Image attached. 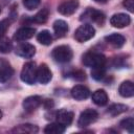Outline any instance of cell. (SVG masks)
<instances>
[{"label": "cell", "mask_w": 134, "mask_h": 134, "mask_svg": "<svg viewBox=\"0 0 134 134\" xmlns=\"http://www.w3.org/2000/svg\"><path fill=\"white\" fill-rule=\"evenodd\" d=\"M37 65L35 62L29 61L26 62L23 65V68L21 70V81L28 85H34L37 81Z\"/></svg>", "instance_id": "cell-1"}, {"label": "cell", "mask_w": 134, "mask_h": 134, "mask_svg": "<svg viewBox=\"0 0 134 134\" xmlns=\"http://www.w3.org/2000/svg\"><path fill=\"white\" fill-rule=\"evenodd\" d=\"M83 64L87 67H91V68H95L98 66H104L106 63V57L100 53V52H96V51H88L86 52L83 58Z\"/></svg>", "instance_id": "cell-2"}, {"label": "cell", "mask_w": 134, "mask_h": 134, "mask_svg": "<svg viewBox=\"0 0 134 134\" xmlns=\"http://www.w3.org/2000/svg\"><path fill=\"white\" fill-rule=\"evenodd\" d=\"M52 59L58 63H68L73 57L72 49L67 45H60L53 48L51 52Z\"/></svg>", "instance_id": "cell-3"}, {"label": "cell", "mask_w": 134, "mask_h": 134, "mask_svg": "<svg viewBox=\"0 0 134 134\" xmlns=\"http://www.w3.org/2000/svg\"><path fill=\"white\" fill-rule=\"evenodd\" d=\"M80 20L81 21H84L86 23H96L98 25H102L104 24L105 22V15L100 12V10H97V9H94V8H91V7H88L80 17Z\"/></svg>", "instance_id": "cell-4"}, {"label": "cell", "mask_w": 134, "mask_h": 134, "mask_svg": "<svg viewBox=\"0 0 134 134\" xmlns=\"http://www.w3.org/2000/svg\"><path fill=\"white\" fill-rule=\"evenodd\" d=\"M95 35V29L94 27L89 24V23H84L83 25H81L74 32V39L80 42V43H84L88 40H90L91 38H93Z\"/></svg>", "instance_id": "cell-5"}, {"label": "cell", "mask_w": 134, "mask_h": 134, "mask_svg": "<svg viewBox=\"0 0 134 134\" xmlns=\"http://www.w3.org/2000/svg\"><path fill=\"white\" fill-rule=\"evenodd\" d=\"M98 117V114L95 110L93 109H86L84 110L80 117H79V120H77V126L80 128H85V127H88L89 125L93 124Z\"/></svg>", "instance_id": "cell-6"}, {"label": "cell", "mask_w": 134, "mask_h": 134, "mask_svg": "<svg viewBox=\"0 0 134 134\" xmlns=\"http://www.w3.org/2000/svg\"><path fill=\"white\" fill-rule=\"evenodd\" d=\"M79 7L77 0H65L58 6V12L64 16H70L76 12Z\"/></svg>", "instance_id": "cell-7"}, {"label": "cell", "mask_w": 134, "mask_h": 134, "mask_svg": "<svg viewBox=\"0 0 134 134\" xmlns=\"http://www.w3.org/2000/svg\"><path fill=\"white\" fill-rule=\"evenodd\" d=\"M15 52L17 55H19L21 58L30 59L36 53V47L29 43H21L16 47Z\"/></svg>", "instance_id": "cell-8"}, {"label": "cell", "mask_w": 134, "mask_h": 134, "mask_svg": "<svg viewBox=\"0 0 134 134\" xmlns=\"http://www.w3.org/2000/svg\"><path fill=\"white\" fill-rule=\"evenodd\" d=\"M131 23V18L129 15L119 13V14H115L110 18V24L113 27H117V28H122L128 26Z\"/></svg>", "instance_id": "cell-9"}, {"label": "cell", "mask_w": 134, "mask_h": 134, "mask_svg": "<svg viewBox=\"0 0 134 134\" xmlns=\"http://www.w3.org/2000/svg\"><path fill=\"white\" fill-rule=\"evenodd\" d=\"M51 77H52V73L46 64H41L37 68V81L40 84H43V85L48 84Z\"/></svg>", "instance_id": "cell-10"}, {"label": "cell", "mask_w": 134, "mask_h": 134, "mask_svg": "<svg viewBox=\"0 0 134 134\" xmlns=\"http://www.w3.org/2000/svg\"><path fill=\"white\" fill-rule=\"evenodd\" d=\"M42 97L39 96V95H31V96H28L26 97L23 103H22V106L24 108L25 111L27 112H31L34 110H36L37 108H39L41 105H42Z\"/></svg>", "instance_id": "cell-11"}, {"label": "cell", "mask_w": 134, "mask_h": 134, "mask_svg": "<svg viewBox=\"0 0 134 134\" xmlns=\"http://www.w3.org/2000/svg\"><path fill=\"white\" fill-rule=\"evenodd\" d=\"M36 34V29L34 27H29V26H24L19 28L15 35H14V39L18 42H22L25 40H28L30 38L34 37V35Z\"/></svg>", "instance_id": "cell-12"}, {"label": "cell", "mask_w": 134, "mask_h": 134, "mask_svg": "<svg viewBox=\"0 0 134 134\" xmlns=\"http://www.w3.org/2000/svg\"><path fill=\"white\" fill-rule=\"evenodd\" d=\"M70 93H71V96L76 100H84L88 98L90 95L89 89L83 85H75L74 87H72Z\"/></svg>", "instance_id": "cell-13"}, {"label": "cell", "mask_w": 134, "mask_h": 134, "mask_svg": "<svg viewBox=\"0 0 134 134\" xmlns=\"http://www.w3.org/2000/svg\"><path fill=\"white\" fill-rule=\"evenodd\" d=\"M55 119L63 126H69L73 120V113L66 109H61L55 113Z\"/></svg>", "instance_id": "cell-14"}, {"label": "cell", "mask_w": 134, "mask_h": 134, "mask_svg": "<svg viewBox=\"0 0 134 134\" xmlns=\"http://www.w3.org/2000/svg\"><path fill=\"white\" fill-rule=\"evenodd\" d=\"M13 75H14V69L7 62L3 61L0 65V83L7 82L8 80H10Z\"/></svg>", "instance_id": "cell-15"}, {"label": "cell", "mask_w": 134, "mask_h": 134, "mask_svg": "<svg viewBox=\"0 0 134 134\" xmlns=\"http://www.w3.org/2000/svg\"><path fill=\"white\" fill-rule=\"evenodd\" d=\"M105 40L108 44L112 45L115 48H120L126 42V38L119 34H111L109 36H106Z\"/></svg>", "instance_id": "cell-16"}, {"label": "cell", "mask_w": 134, "mask_h": 134, "mask_svg": "<svg viewBox=\"0 0 134 134\" xmlns=\"http://www.w3.org/2000/svg\"><path fill=\"white\" fill-rule=\"evenodd\" d=\"M118 92L122 97H132L134 95V85L131 81H125L120 84Z\"/></svg>", "instance_id": "cell-17"}, {"label": "cell", "mask_w": 134, "mask_h": 134, "mask_svg": "<svg viewBox=\"0 0 134 134\" xmlns=\"http://www.w3.org/2000/svg\"><path fill=\"white\" fill-rule=\"evenodd\" d=\"M53 31L57 38H62L68 31V24L64 20H55L53 23Z\"/></svg>", "instance_id": "cell-18"}, {"label": "cell", "mask_w": 134, "mask_h": 134, "mask_svg": "<svg viewBox=\"0 0 134 134\" xmlns=\"http://www.w3.org/2000/svg\"><path fill=\"white\" fill-rule=\"evenodd\" d=\"M108 94L103 89H98L92 93V100L97 106H105L108 103Z\"/></svg>", "instance_id": "cell-19"}, {"label": "cell", "mask_w": 134, "mask_h": 134, "mask_svg": "<svg viewBox=\"0 0 134 134\" xmlns=\"http://www.w3.org/2000/svg\"><path fill=\"white\" fill-rule=\"evenodd\" d=\"M39 131V128L35 125H31V124H23V125H19V126H16L12 132L13 133H30V134H34V133H37Z\"/></svg>", "instance_id": "cell-20"}, {"label": "cell", "mask_w": 134, "mask_h": 134, "mask_svg": "<svg viewBox=\"0 0 134 134\" xmlns=\"http://www.w3.org/2000/svg\"><path fill=\"white\" fill-rule=\"evenodd\" d=\"M65 130H66V127L57 121V122L47 125L44 129V132L46 134H62L65 132Z\"/></svg>", "instance_id": "cell-21"}, {"label": "cell", "mask_w": 134, "mask_h": 134, "mask_svg": "<svg viewBox=\"0 0 134 134\" xmlns=\"http://www.w3.org/2000/svg\"><path fill=\"white\" fill-rule=\"evenodd\" d=\"M128 110V106L126 105H122V104H113L111 105L108 110H107V113L110 114L111 116H116V115H119L124 112H126Z\"/></svg>", "instance_id": "cell-22"}, {"label": "cell", "mask_w": 134, "mask_h": 134, "mask_svg": "<svg viewBox=\"0 0 134 134\" xmlns=\"http://www.w3.org/2000/svg\"><path fill=\"white\" fill-rule=\"evenodd\" d=\"M37 40L39 43H41L42 45H50L52 43V36L48 30H42L38 34L37 36Z\"/></svg>", "instance_id": "cell-23"}, {"label": "cell", "mask_w": 134, "mask_h": 134, "mask_svg": "<svg viewBox=\"0 0 134 134\" xmlns=\"http://www.w3.org/2000/svg\"><path fill=\"white\" fill-rule=\"evenodd\" d=\"M12 48H13V44H12L10 40L5 36L0 35V52L7 53L12 50Z\"/></svg>", "instance_id": "cell-24"}, {"label": "cell", "mask_w": 134, "mask_h": 134, "mask_svg": "<svg viewBox=\"0 0 134 134\" xmlns=\"http://www.w3.org/2000/svg\"><path fill=\"white\" fill-rule=\"evenodd\" d=\"M48 19V9L47 8H42L41 10H39L32 18V21L35 23H39V24H42V23H45Z\"/></svg>", "instance_id": "cell-25"}, {"label": "cell", "mask_w": 134, "mask_h": 134, "mask_svg": "<svg viewBox=\"0 0 134 134\" xmlns=\"http://www.w3.org/2000/svg\"><path fill=\"white\" fill-rule=\"evenodd\" d=\"M106 75V68H105V65L104 66H98V67H95V68H92L91 70V76L96 80V81H100L105 77Z\"/></svg>", "instance_id": "cell-26"}, {"label": "cell", "mask_w": 134, "mask_h": 134, "mask_svg": "<svg viewBox=\"0 0 134 134\" xmlns=\"http://www.w3.org/2000/svg\"><path fill=\"white\" fill-rule=\"evenodd\" d=\"M119 125L122 129L127 130L128 132H130V133L134 132V119H133V117H127V118L122 119Z\"/></svg>", "instance_id": "cell-27"}, {"label": "cell", "mask_w": 134, "mask_h": 134, "mask_svg": "<svg viewBox=\"0 0 134 134\" xmlns=\"http://www.w3.org/2000/svg\"><path fill=\"white\" fill-rule=\"evenodd\" d=\"M41 0H23V5L28 10H32L40 5Z\"/></svg>", "instance_id": "cell-28"}, {"label": "cell", "mask_w": 134, "mask_h": 134, "mask_svg": "<svg viewBox=\"0 0 134 134\" xmlns=\"http://www.w3.org/2000/svg\"><path fill=\"white\" fill-rule=\"evenodd\" d=\"M9 24H10V20L8 19L0 20V35H3L6 32V30L9 27Z\"/></svg>", "instance_id": "cell-29"}, {"label": "cell", "mask_w": 134, "mask_h": 134, "mask_svg": "<svg viewBox=\"0 0 134 134\" xmlns=\"http://www.w3.org/2000/svg\"><path fill=\"white\" fill-rule=\"evenodd\" d=\"M70 75H71L74 80H76V81H84V80L86 79L85 72H83L82 70H75V71L71 72Z\"/></svg>", "instance_id": "cell-30"}, {"label": "cell", "mask_w": 134, "mask_h": 134, "mask_svg": "<svg viewBox=\"0 0 134 134\" xmlns=\"http://www.w3.org/2000/svg\"><path fill=\"white\" fill-rule=\"evenodd\" d=\"M122 4H124V6L130 12V13H133V7H134V1L133 0H124V2H122Z\"/></svg>", "instance_id": "cell-31"}, {"label": "cell", "mask_w": 134, "mask_h": 134, "mask_svg": "<svg viewBox=\"0 0 134 134\" xmlns=\"http://www.w3.org/2000/svg\"><path fill=\"white\" fill-rule=\"evenodd\" d=\"M93 1H95L97 3H106L107 2V0H93Z\"/></svg>", "instance_id": "cell-32"}, {"label": "cell", "mask_w": 134, "mask_h": 134, "mask_svg": "<svg viewBox=\"0 0 134 134\" xmlns=\"http://www.w3.org/2000/svg\"><path fill=\"white\" fill-rule=\"evenodd\" d=\"M1 117H2V112L0 111V119H1Z\"/></svg>", "instance_id": "cell-33"}, {"label": "cell", "mask_w": 134, "mask_h": 134, "mask_svg": "<svg viewBox=\"0 0 134 134\" xmlns=\"http://www.w3.org/2000/svg\"><path fill=\"white\" fill-rule=\"evenodd\" d=\"M0 13H1V8H0Z\"/></svg>", "instance_id": "cell-34"}]
</instances>
